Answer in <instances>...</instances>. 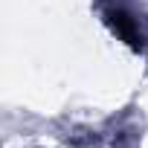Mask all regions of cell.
<instances>
[{
    "label": "cell",
    "mask_w": 148,
    "mask_h": 148,
    "mask_svg": "<svg viewBox=\"0 0 148 148\" xmlns=\"http://www.w3.org/2000/svg\"><path fill=\"white\" fill-rule=\"evenodd\" d=\"M105 21H108V26L128 44V47H134V49H139L142 47V32H139V26H136V21L125 12V9H119V6H113V9H108L105 12Z\"/></svg>",
    "instance_id": "1"
}]
</instances>
